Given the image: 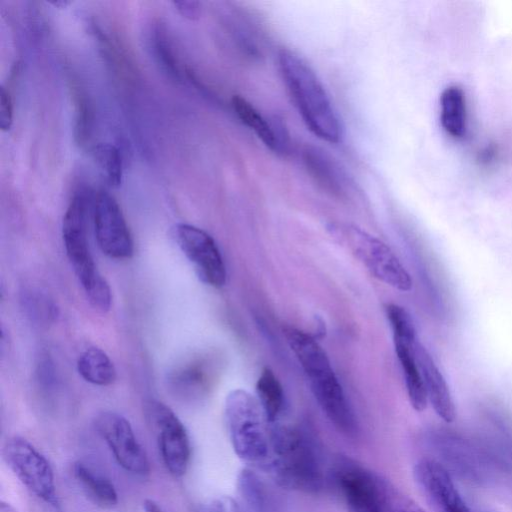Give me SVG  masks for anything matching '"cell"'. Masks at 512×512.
<instances>
[{
	"label": "cell",
	"instance_id": "cell-1",
	"mask_svg": "<svg viewBox=\"0 0 512 512\" xmlns=\"http://www.w3.org/2000/svg\"><path fill=\"white\" fill-rule=\"evenodd\" d=\"M264 470L286 489L315 493L323 487L317 447L307 431L297 426L270 424V453Z\"/></svg>",
	"mask_w": 512,
	"mask_h": 512
},
{
	"label": "cell",
	"instance_id": "cell-2",
	"mask_svg": "<svg viewBox=\"0 0 512 512\" xmlns=\"http://www.w3.org/2000/svg\"><path fill=\"white\" fill-rule=\"evenodd\" d=\"M283 334L326 417L340 432L355 435L356 417L324 349L312 336L295 327H284Z\"/></svg>",
	"mask_w": 512,
	"mask_h": 512
},
{
	"label": "cell",
	"instance_id": "cell-3",
	"mask_svg": "<svg viewBox=\"0 0 512 512\" xmlns=\"http://www.w3.org/2000/svg\"><path fill=\"white\" fill-rule=\"evenodd\" d=\"M278 62L284 84L308 129L321 140L338 143L340 120L313 69L289 49L280 50Z\"/></svg>",
	"mask_w": 512,
	"mask_h": 512
},
{
	"label": "cell",
	"instance_id": "cell-4",
	"mask_svg": "<svg viewBox=\"0 0 512 512\" xmlns=\"http://www.w3.org/2000/svg\"><path fill=\"white\" fill-rule=\"evenodd\" d=\"M332 476L348 512H426L391 481L350 457L335 460Z\"/></svg>",
	"mask_w": 512,
	"mask_h": 512
},
{
	"label": "cell",
	"instance_id": "cell-5",
	"mask_svg": "<svg viewBox=\"0 0 512 512\" xmlns=\"http://www.w3.org/2000/svg\"><path fill=\"white\" fill-rule=\"evenodd\" d=\"M90 199L83 190L74 194L62 223V237L67 257L89 302L105 312L111 306V289L98 271L88 243L87 216Z\"/></svg>",
	"mask_w": 512,
	"mask_h": 512
},
{
	"label": "cell",
	"instance_id": "cell-6",
	"mask_svg": "<svg viewBox=\"0 0 512 512\" xmlns=\"http://www.w3.org/2000/svg\"><path fill=\"white\" fill-rule=\"evenodd\" d=\"M224 417L235 454L264 469L270 453V424L257 398L244 389L230 391L225 399Z\"/></svg>",
	"mask_w": 512,
	"mask_h": 512
},
{
	"label": "cell",
	"instance_id": "cell-7",
	"mask_svg": "<svg viewBox=\"0 0 512 512\" xmlns=\"http://www.w3.org/2000/svg\"><path fill=\"white\" fill-rule=\"evenodd\" d=\"M329 230L375 278L399 291L412 289L410 274L391 248L380 239L350 224L333 223Z\"/></svg>",
	"mask_w": 512,
	"mask_h": 512
},
{
	"label": "cell",
	"instance_id": "cell-8",
	"mask_svg": "<svg viewBox=\"0 0 512 512\" xmlns=\"http://www.w3.org/2000/svg\"><path fill=\"white\" fill-rule=\"evenodd\" d=\"M144 413L165 468L173 477H182L191 457L190 439L184 424L170 407L155 399L145 403Z\"/></svg>",
	"mask_w": 512,
	"mask_h": 512
},
{
	"label": "cell",
	"instance_id": "cell-9",
	"mask_svg": "<svg viewBox=\"0 0 512 512\" xmlns=\"http://www.w3.org/2000/svg\"><path fill=\"white\" fill-rule=\"evenodd\" d=\"M3 455L9 468L31 493L50 506H58L52 467L28 440L20 436L9 438Z\"/></svg>",
	"mask_w": 512,
	"mask_h": 512
},
{
	"label": "cell",
	"instance_id": "cell-10",
	"mask_svg": "<svg viewBox=\"0 0 512 512\" xmlns=\"http://www.w3.org/2000/svg\"><path fill=\"white\" fill-rule=\"evenodd\" d=\"M95 428L121 468L137 476L149 473L150 463L145 449L124 416L104 411L96 417Z\"/></svg>",
	"mask_w": 512,
	"mask_h": 512
},
{
	"label": "cell",
	"instance_id": "cell-11",
	"mask_svg": "<svg viewBox=\"0 0 512 512\" xmlns=\"http://www.w3.org/2000/svg\"><path fill=\"white\" fill-rule=\"evenodd\" d=\"M95 236L101 251L113 259H129L134 245L122 210L106 191L97 193L93 205Z\"/></svg>",
	"mask_w": 512,
	"mask_h": 512
},
{
	"label": "cell",
	"instance_id": "cell-12",
	"mask_svg": "<svg viewBox=\"0 0 512 512\" xmlns=\"http://www.w3.org/2000/svg\"><path fill=\"white\" fill-rule=\"evenodd\" d=\"M175 238L203 283L214 288H220L226 283L222 255L216 242L206 231L182 223L175 228Z\"/></svg>",
	"mask_w": 512,
	"mask_h": 512
},
{
	"label": "cell",
	"instance_id": "cell-13",
	"mask_svg": "<svg viewBox=\"0 0 512 512\" xmlns=\"http://www.w3.org/2000/svg\"><path fill=\"white\" fill-rule=\"evenodd\" d=\"M420 490L436 512H472L447 470L436 460L422 458L413 468Z\"/></svg>",
	"mask_w": 512,
	"mask_h": 512
},
{
	"label": "cell",
	"instance_id": "cell-14",
	"mask_svg": "<svg viewBox=\"0 0 512 512\" xmlns=\"http://www.w3.org/2000/svg\"><path fill=\"white\" fill-rule=\"evenodd\" d=\"M231 104L240 121L252 130L267 148L279 155L289 152V134L280 120L264 117L250 102L239 95L233 96Z\"/></svg>",
	"mask_w": 512,
	"mask_h": 512
},
{
	"label": "cell",
	"instance_id": "cell-15",
	"mask_svg": "<svg viewBox=\"0 0 512 512\" xmlns=\"http://www.w3.org/2000/svg\"><path fill=\"white\" fill-rule=\"evenodd\" d=\"M415 356L423 378L428 402L435 413L446 423L456 418V407L448 384L427 349L417 341Z\"/></svg>",
	"mask_w": 512,
	"mask_h": 512
},
{
	"label": "cell",
	"instance_id": "cell-16",
	"mask_svg": "<svg viewBox=\"0 0 512 512\" xmlns=\"http://www.w3.org/2000/svg\"><path fill=\"white\" fill-rule=\"evenodd\" d=\"M304 162L315 180L329 192L341 196L353 188L346 173L325 151L306 147Z\"/></svg>",
	"mask_w": 512,
	"mask_h": 512
},
{
	"label": "cell",
	"instance_id": "cell-17",
	"mask_svg": "<svg viewBox=\"0 0 512 512\" xmlns=\"http://www.w3.org/2000/svg\"><path fill=\"white\" fill-rule=\"evenodd\" d=\"M393 341L403 371L409 402L415 411L422 412L427 407L428 398L415 356V345L418 340L414 343L400 340Z\"/></svg>",
	"mask_w": 512,
	"mask_h": 512
},
{
	"label": "cell",
	"instance_id": "cell-18",
	"mask_svg": "<svg viewBox=\"0 0 512 512\" xmlns=\"http://www.w3.org/2000/svg\"><path fill=\"white\" fill-rule=\"evenodd\" d=\"M73 474L85 494L95 505L103 509H111L117 505L116 488L105 474L83 461L74 464Z\"/></svg>",
	"mask_w": 512,
	"mask_h": 512
},
{
	"label": "cell",
	"instance_id": "cell-19",
	"mask_svg": "<svg viewBox=\"0 0 512 512\" xmlns=\"http://www.w3.org/2000/svg\"><path fill=\"white\" fill-rule=\"evenodd\" d=\"M440 123L451 137L461 138L467 130V103L462 88L451 85L443 90L439 100Z\"/></svg>",
	"mask_w": 512,
	"mask_h": 512
},
{
	"label": "cell",
	"instance_id": "cell-20",
	"mask_svg": "<svg viewBox=\"0 0 512 512\" xmlns=\"http://www.w3.org/2000/svg\"><path fill=\"white\" fill-rule=\"evenodd\" d=\"M237 490L249 512H273L272 495L260 476L243 468L237 476Z\"/></svg>",
	"mask_w": 512,
	"mask_h": 512
},
{
	"label": "cell",
	"instance_id": "cell-21",
	"mask_svg": "<svg viewBox=\"0 0 512 512\" xmlns=\"http://www.w3.org/2000/svg\"><path fill=\"white\" fill-rule=\"evenodd\" d=\"M77 370L85 381L98 386L112 384L117 376L109 356L97 347H90L81 353L77 361Z\"/></svg>",
	"mask_w": 512,
	"mask_h": 512
},
{
	"label": "cell",
	"instance_id": "cell-22",
	"mask_svg": "<svg viewBox=\"0 0 512 512\" xmlns=\"http://www.w3.org/2000/svg\"><path fill=\"white\" fill-rule=\"evenodd\" d=\"M256 395L268 423H276L283 410L284 393L279 380L268 367L262 369L257 379Z\"/></svg>",
	"mask_w": 512,
	"mask_h": 512
},
{
	"label": "cell",
	"instance_id": "cell-23",
	"mask_svg": "<svg viewBox=\"0 0 512 512\" xmlns=\"http://www.w3.org/2000/svg\"><path fill=\"white\" fill-rule=\"evenodd\" d=\"M93 157L108 184L113 187L119 186L123 165L118 148L109 143H99L93 148Z\"/></svg>",
	"mask_w": 512,
	"mask_h": 512
},
{
	"label": "cell",
	"instance_id": "cell-24",
	"mask_svg": "<svg viewBox=\"0 0 512 512\" xmlns=\"http://www.w3.org/2000/svg\"><path fill=\"white\" fill-rule=\"evenodd\" d=\"M385 311L392 328L393 340L407 342H416L418 340L414 322L404 307L395 303H388Z\"/></svg>",
	"mask_w": 512,
	"mask_h": 512
},
{
	"label": "cell",
	"instance_id": "cell-25",
	"mask_svg": "<svg viewBox=\"0 0 512 512\" xmlns=\"http://www.w3.org/2000/svg\"><path fill=\"white\" fill-rule=\"evenodd\" d=\"M92 111L87 99L80 93L76 98L75 138L79 144H84L91 130Z\"/></svg>",
	"mask_w": 512,
	"mask_h": 512
},
{
	"label": "cell",
	"instance_id": "cell-26",
	"mask_svg": "<svg viewBox=\"0 0 512 512\" xmlns=\"http://www.w3.org/2000/svg\"><path fill=\"white\" fill-rule=\"evenodd\" d=\"M154 47L159 62H161L168 73H170L175 78H178L179 70L171 44L165 31H163L161 28L155 31Z\"/></svg>",
	"mask_w": 512,
	"mask_h": 512
},
{
	"label": "cell",
	"instance_id": "cell-27",
	"mask_svg": "<svg viewBox=\"0 0 512 512\" xmlns=\"http://www.w3.org/2000/svg\"><path fill=\"white\" fill-rule=\"evenodd\" d=\"M205 382V373L197 366L182 368L172 376V384L181 390L199 389Z\"/></svg>",
	"mask_w": 512,
	"mask_h": 512
},
{
	"label": "cell",
	"instance_id": "cell-28",
	"mask_svg": "<svg viewBox=\"0 0 512 512\" xmlns=\"http://www.w3.org/2000/svg\"><path fill=\"white\" fill-rule=\"evenodd\" d=\"M13 100L9 89L2 86L0 90V128L8 131L13 124Z\"/></svg>",
	"mask_w": 512,
	"mask_h": 512
},
{
	"label": "cell",
	"instance_id": "cell-29",
	"mask_svg": "<svg viewBox=\"0 0 512 512\" xmlns=\"http://www.w3.org/2000/svg\"><path fill=\"white\" fill-rule=\"evenodd\" d=\"M201 512H241V510L233 498L218 496L208 501Z\"/></svg>",
	"mask_w": 512,
	"mask_h": 512
},
{
	"label": "cell",
	"instance_id": "cell-30",
	"mask_svg": "<svg viewBox=\"0 0 512 512\" xmlns=\"http://www.w3.org/2000/svg\"><path fill=\"white\" fill-rule=\"evenodd\" d=\"M173 4L177 11L189 20L198 19L201 14V5L197 1H174Z\"/></svg>",
	"mask_w": 512,
	"mask_h": 512
},
{
	"label": "cell",
	"instance_id": "cell-31",
	"mask_svg": "<svg viewBox=\"0 0 512 512\" xmlns=\"http://www.w3.org/2000/svg\"><path fill=\"white\" fill-rule=\"evenodd\" d=\"M143 509L145 512H163L159 504L152 499L144 500Z\"/></svg>",
	"mask_w": 512,
	"mask_h": 512
},
{
	"label": "cell",
	"instance_id": "cell-32",
	"mask_svg": "<svg viewBox=\"0 0 512 512\" xmlns=\"http://www.w3.org/2000/svg\"><path fill=\"white\" fill-rule=\"evenodd\" d=\"M70 3L71 2L65 1V0L64 1L61 0V1H53V2H51V4H53L54 6L59 7V8H65Z\"/></svg>",
	"mask_w": 512,
	"mask_h": 512
}]
</instances>
